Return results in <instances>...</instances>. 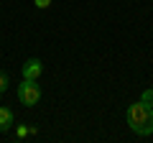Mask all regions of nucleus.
<instances>
[{"label":"nucleus","mask_w":153,"mask_h":143,"mask_svg":"<svg viewBox=\"0 0 153 143\" xmlns=\"http://www.w3.org/2000/svg\"><path fill=\"white\" fill-rule=\"evenodd\" d=\"M128 125H130L133 133L138 136H151L153 133V107L146 105L143 100L133 102L128 107Z\"/></svg>","instance_id":"obj_1"},{"label":"nucleus","mask_w":153,"mask_h":143,"mask_svg":"<svg viewBox=\"0 0 153 143\" xmlns=\"http://www.w3.org/2000/svg\"><path fill=\"white\" fill-rule=\"evenodd\" d=\"M18 100H21L26 107H33V105L41 100V87L36 84V79H23L18 84Z\"/></svg>","instance_id":"obj_2"},{"label":"nucleus","mask_w":153,"mask_h":143,"mask_svg":"<svg viewBox=\"0 0 153 143\" xmlns=\"http://www.w3.org/2000/svg\"><path fill=\"white\" fill-rule=\"evenodd\" d=\"M21 74H23V79H36V82H38V77L44 74V61H41V59H28V61H23Z\"/></svg>","instance_id":"obj_3"},{"label":"nucleus","mask_w":153,"mask_h":143,"mask_svg":"<svg viewBox=\"0 0 153 143\" xmlns=\"http://www.w3.org/2000/svg\"><path fill=\"white\" fill-rule=\"evenodd\" d=\"M13 123H16V118H13V110H10V107H3V105H0V133L10 130Z\"/></svg>","instance_id":"obj_4"},{"label":"nucleus","mask_w":153,"mask_h":143,"mask_svg":"<svg viewBox=\"0 0 153 143\" xmlns=\"http://www.w3.org/2000/svg\"><path fill=\"white\" fill-rule=\"evenodd\" d=\"M8 84H10V77H8L5 72L0 69V92H5V89H8Z\"/></svg>","instance_id":"obj_5"},{"label":"nucleus","mask_w":153,"mask_h":143,"mask_svg":"<svg viewBox=\"0 0 153 143\" xmlns=\"http://www.w3.org/2000/svg\"><path fill=\"white\" fill-rule=\"evenodd\" d=\"M33 5H36L38 10H46V8L51 5V0H33Z\"/></svg>","instance_id":"obj_6"},{"label":"nucleus","mask_w":153,"mask_h":143,"mask_svg":"<svg viewBox=\"0 0 153 143\" xmlns=\"http://www.w3.org/2000/svg\"><path fill=\"white\" fill-rule=\"evenodd\" d=\"M16 133L23 138V136H28V128H26V125H18V128H16Z\"/></svg>","instance_id":"obj_7"},{"label":"nucleus","mask_w":153,"mask_h":143,"mask_svg":"<svg viewBox=\"0 0 153 143\" xmlns=\"http://www.w3.org/2000/svg\"><path fill=\"white\" fill-rule=\"evenodd\" d=\"M0 95H3V92H0Z\"/></svg>","instance_id":"obj_8"}]
</instances>
